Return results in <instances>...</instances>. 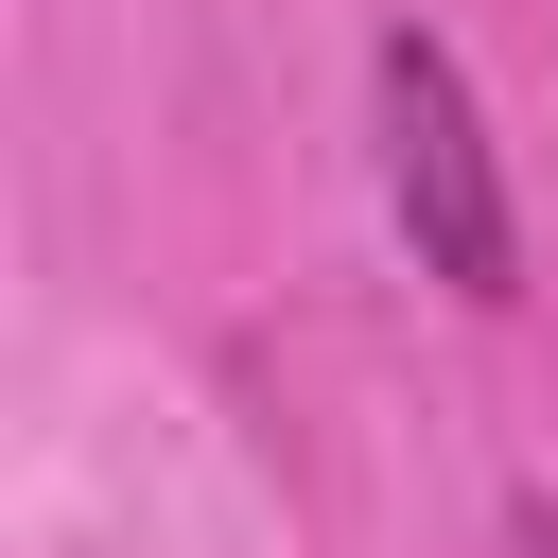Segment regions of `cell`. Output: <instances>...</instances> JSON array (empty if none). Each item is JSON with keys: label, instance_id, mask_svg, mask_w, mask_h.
<instances>
[{"label": "cell", "instance_id": "7a4b0ae2", "mask_svg": "<svg viewBox=\"0 0 558 558\" xmlns=\"http://www.w3.org/2000/svg\"><path fill=\"white\" fill-rule=\"evenodd\" d=\"M506 558H558V506H523V523H506Z\"/></svg>", "mask_w": 558, "mask_h": 558}, {"label": "cell", "instance_id": "6da1fadb", "mask_svg": "<svg viewBox=\"0 0 558 558\" xmlns=\"http://www.w3.org/2000/svg\"><path fill=\"white\" fill-rule=\"evenodd\" d=\"M366 122H384V209H401V244H418L453 296H523V227H506L488 105H471V70H453L418 17L366 52Z\"/></svg>", "mask_w": 558, "mask_h": 558}]
</instances>
